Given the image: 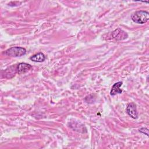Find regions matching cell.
I'll return each instance as SVG.
<instances>
[{
	"label": "cell",
	"mask_w": 149,
	"mask_h": 149,
	"mask_svg": "<svg viewBox=\"0 0 149 149\" xmlns=\"http://www.w3.org/2000/svg\"><path fill=\"white\" fill-rule=\"evenodd\" d=\"M131 19L136 23L144 24L149 20V13L145 10L136 11L132 14Z\"/></svg>",
	"instance_id": "6da1fadb"
},
{
	"label": "cell",
	"mask_w": 149,
	"mask_h": 149,
	"mask_svg": "<svg viewBox=\"0 0 149 149\" xmlns=\"http://www.w3.org/2000/svg\"><path fill=\"white\" fill-rule=\"evenodd\" d=\"M3 54L12 57H18L24 55L26 54V49L23 47H14L6 50Z\"/></svg>",
	"instance_id": "7a4b0ae2"
},
{
	"label": "cell",
	"mask_w": 149,
	"mask_h": 149,
	"mask_svg": "<svg viewBox=\"0 0 149 149\" xmlns=\"http://www.w3.org/2000/svg\"><path fill=\"white\" fill-rule=\"evenodd\" d=\"M112 36L113 38L116 40H123L127 38L128 37L127 34L120 28L115 29L112 33Z\"/></svg>",
	"instance_id": "3957f363"
},
{
	"label": "cell",
	"mask_w": 149,
	"mask_h": 149,
	"mask_svg": "<svg viewBox=\"0 0 149 149\" xmlns=\"http://www.w3.org/2000/svg\"><path fill=\"white\" fill-rule=\"evenodd\" d=\"M126 111L127 114L132 118L136 119L138 117V113L137 111L136 105L133 102H131L128 104L126 108Z\"/></svg>",
	"instance_id": "277c9868"
},
{
	"label": "cell",
	"mask_w": 149,
	"mask_h": 149,
	"mask_svg": "<svg viewBox=\"0 0 149 149\" xmlns=\"http://www.w3.org/2000/svg\"><path fill=\"white\" fill-rule=\"evenodd\" d=\"M32 68V66L26 63H20L16 66L17 73L19 74H22L27 72Z\"/></svg>",
	"instance_id": "5b68a950"
},
{
	"label": "cell",
	"mask_w": 149,
	"mask_h": 149,
	"mask_svg": "<svg viewBox=\"0 0 149 149\" xmlns=\"http://www.w3.org/2000/svg\"><path fill=\"white\" fill-rule=\"evenodd\" d=\"M122 85V81H118L115 83L112 87L110 94L111 95H115L116 94H120L122 92V90L120 88V87Z\"/></svg>",
	"instance_id": "8992f818"
},
{
	"label": "cell",
	"mask_w": 149,
	"mask_h": 149,
	"mask_svg": "<svg viewBox=\"0 0 149 149\" xmlns=\"http://www.w3.org/2000/svg\"><path fill=\"white\" fill-rule=\"evenodd\" d=\"M30 59L35 62H42L45 59V56L43 53L39 52L32 55Z\"/></svg>",
	"instance_id": "52a82bcc"
},
{
	"label": "cell",
	"mask_w": 149,
	"mask_h": 149,
	"mask_svg": "<svg viewBox=\"0 0 149 149\" xmlns=\"http://www.w3.org/2000/svg\"><path fill=\"white\" fill-rule=\"evenodd\" d=\"M139 131L141 133H143V134H146L147 136H148V130L147 128L141 127V129H139Z\"/></svg>",
	"instance_id": "ba28073f"
}]
</instances>
